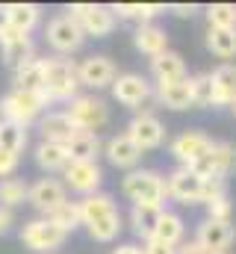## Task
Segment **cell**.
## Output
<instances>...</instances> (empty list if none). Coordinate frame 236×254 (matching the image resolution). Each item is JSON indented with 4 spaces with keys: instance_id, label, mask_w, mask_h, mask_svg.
<instances>
[{
    "instance_id": "1",
    "label": "cell",
    "mask_w": 236,
    "mask_h": 254,
    "mask_svg": "<svg viewBox=\"0 0 236 254\" xmlns=\"http://www.w3.org/2000/svg\"><path fill=\"white\" fill-rule=\"evenodd\" d=\"M80 74L77 63L65 60V57H51L45 60V95L51 98V104H71L80 95Z\"/></svg>"
},
{
    "instance_id": "2",
    "label": "cell",
    "mask_w": 236,
    "mask_h": 254,
    "mask_svg": "<svg viewBox=\"0 0 236 254\" xmlns=\"http://www.w3.org/2000/svg\"><path fill=\"white\" fill-rule=\"evenodd\" d=\"M51 107V98L42 92V95H30V92H21V89H12L0 98V122H12V125L30 127L36 125L45 110Z\"/></svg>"
},
{
    "instance_id": "3",
    "label": "cell",
    "mask_w": 236,
    "mask_h": 254,
    "mask_svg": "<svg viewBox=\"0 0 236 254\" xmlns=\"http://www.w3.org/2000/svg\"><path fill=\"white\" fill-rule=\"evenodd\" d=\"M121 192L124 198H130L133 204H151V207H166V178L154 169H133L124 175L121 181Z\"/></svg>"
},
{
    "instance_id": "4",
    "label": "cell",
    "mask_w": 236,
    "mask_h": 254,
    "mask_svg": "<svg viewBox=\"0 0 236 254\" xmlns=\"http://www.w3.org/2000/svg\"><path fill=\"white\" fill-rule=\"evenodd\" d=\"M77 24L80 30L86 33V39H107L113 30H116V12L113 6H101V3H74L65 9Z\"/></svg>"
},
{
    "instance_id": "5",
    "label": "cell",
    "mask_w": 236,
    "mask_h": 254,
    "mask_svg": "<svg viewBox=\"0 0 236 254\" xmlns=\"http://www.w3.org/2000/svg\"><path fill=\"white\" fill-rule=\"evenodd\" d=\"M65 240H68V234L54 225L48 216H42V219H30V222H24V228H21V243L27 246V249H33V252L39 254H54L57 249L65 246Z\"/></svg>"
},
{
    "instance_id": "6",
    "label": "cell",
    "mask_w": 236,
    "mask_h": 254,
    "mask_svg": "<svg viewBox=\"0 0 236 254\" xmlns=\"http://www.w3.org/2000/svg\"><path fill=\"white\" fill-rule=\"evenodd\" d=\"M45 39H48V45L57 51V57H68V54H74V51L83 48L86 33L80 30V24H77L68 12H62V15H54V18L48 21Z\"/></svg>"
},
{
    "instance_id": "7",
    "label": "cell",
    "mask_w": 236,
    "mask_h": 254,
    "mask_svg": "<svg viewBox=\"0 0 236 254\" xmlns=\"http://www.w3.org/2000/svg\"><path fill=\"white\" fill-rule=\"evenodd\" d=\"M65 113L71 116V122L77 125V130H86V133H98L101 127H107V122H110L107 101H101L95 95H77L65 107Z\"/></svg>"
},
{
    "instance_id": "8",
    "label": "cell",
    "mask_w": 236,
    "mask_h": 254,
    "mask_svg": "<svg viewBox=\"0 0 236 254\" xmlns=\"http://www.w3.org/2000/svg\"><path fill=\"white\" fill-rule=\"evenodd\" d=\"M142 151H154V148H160L163 142H166V125L154 116V113H148V110H139L133 119H130V125L124 130Z\"/></svg>"
},
{
    "instance_id": "9",
    "label": "cell",
    "mask_w": 236,
    "mask_h": 254,
    "mask_svg": "<svg viewBox=\"0 0 236 254\" xmlns=\"http://www.w3.org/2000/svg\"><path fill=\"white\" fill-rule=\"evenodd\" d=\"M213 145H216V139H210L207 133H201V130H183L172 142V157L180 166H192V163L204 160L207 154H213Z\"/></svg>"
},
{
    "instance_id": "10",
    "label": "cell",
    "mask_w": 236,
    "mask_h": 254,
    "mask_svg": "<svg viewBox=\"0 0 236 254\" xmlns=\"http://www.w3.org/2000/svg\"><path fill=\"white\" fill-rule=\"evenodd\" d=\"M62 178H65L62 181L65 190L77 192L80 198L101 192V184H104V172H101L98 163H68L65 172H62Z\"/></svg>"
},
{
    "instance_id": "11",
    "label": "cell",
    "mask_w": 236,
    "mask_h": 254,
    "mask_svg": "<svg viewBox=\"0 0 236 254\" xmlns=\"http://www.w3.org/2000/svg\"><path fill=\"white\" fill-rule=\"evenodd\" d=\"M77 74H80V83L89 86V89H107V86L116 83V77H118L116 63L110 57H104V54L86 57L83 63L77 65Z\"/></svg>"
},
{
    "instance_id": "12",
    "label": "cell",
    "mask_w": 236,
    "mask_h": 254,
    "mask_svg": "<svg viewBox=\"0 0 236 254\" xmlns=\"http://www.w3.org/2000/svg\"><path fill=\"white\" fill-rule=\"evenodd\" d=\"M166 190H169V198H175L180 204H201L204 181L195 172H189L186 166H177L175 172L166 178Z\"/></svg>"
},
{
    "instance_id": "13",
    "label": "cell",
    "mask_w": 236,
    "mask_h": 254,
    "mask_svg": "<svg viewBox=\"0 0 236 254\" xmlns=\"http://www.w3.org/2000/svg\"><path fill=\"white\" fill-rule=\"evenodd\" d=\"M36 130H39L42 142H54V145H68V142L80 133L65 110H51V113H45V116L36 122Z\"/></svg>"
},
{
    "instance_id": "14",
    "label": "cell",
    "mask_w": 236,
    "mask_h": 254,
    "mask_svg": "<svg viewBox=\"0 0 236 254\" xmlns=\"http://www.w3.org/2000/svg\"><path fill=\"white\" fill-rule=\"evenodd\" d=\"M113 98H116L118 104L130 107V110H139L151 98V83L142 74H133V71L118 74L116 83H113Z\"/></svg>"
},
{
    "instance_id": "15",
    "label": "cell",
    "mask_w": 236,
    "mask_h": 254,
    "mask_svg": "<svg viewBox=\"0 0 236 254\" xmlns=\"http://www.w3.org/2000/svg\"><path fill=\"white\" fill-rule=\"evenodd\" d=\"M65 201H68V190L57 178H42V181L30 184V204L42 216H51L59 204H65Z\"/></svg>"
},
{
    "instance_id": "16",
    "label": "cell",
    "mask_w": 236,
    "mask_h": 254,
    "mask_svg": "<svg viewBox=\"0 0 236 254\" xmlns=\"http://www.w3.org/2000/svg\"><path fill=\"white\" fill-rule=\"evenodd\" d=\"M0 57H3V63L9 65L12 71L21 68L24 63L36 60V54H33V39H30L27 33L12 30V27L3 30V33H0Z\"/></svg>"
},
{
    "instance_id": "17",
    "label": "cell",
    "mask_w": 236,
    "mask_h": 254,
    "mask_svg": "<svg viewBox=\"0 0 236 254\" xmlns=\"http://www.w3.org/2000/svg\"><path fill=\"white\" fill-rule=\"evenodd\" d=\"M104 154H107V160H110L116 169H127V172L139 169V163H142V148H139L127 133L110 136L107 145H104Z\"/></svg>"
},
{
    "instance_id": "18",
    "label": "cell",
    "mask_w": 236,
    "mask_h": 254,
    "mask_svg": "<svg viewBox=\"0 0 236 254\" xmlns=\"http://www.w3.org/2000/svg\"><path fill=\"white\" fill-rule=\"evenodd\" d=\"M195 240L213 254H225V249H231V243L236 240V231L231 222H216V219H204L198 225Z\"/></svg>"
},
{
    "instance_id": "19",
    "label": "cell",
    "mask_w": 236,
    "mask_h": 254,
    "mask_svg": "<svg viewBox=\"0 0 236 254\" xmlns=\"http://www.w3.org/2000/svg\"><path fill=\"white\" fill-rule=\"evenodd\" d=\"M157 101L166 110H175V113L192 110L195 101H192V83H189V77L177 80V83H157Z\"/></svg>"
},
{
    "instance_id": "20",
    "label": "cell",
    "mask_w": 236,
    "mask_h": 254,
    "mask_svg": "<svg viewBox=\"0 0 236 254\" xmlns=\"http://www.w3.org/2000/svg\"><path fill=\"white\" fill-rule=\"evenodd\" d=\"M133 45H136L139 54H145V57L154 60V57H160V54L169 51V33L163 27H157V24H142L133 33Z\"/></svg>"
},
{
    "instance_id": "21",
    "label": "cell",
    "mask_w": 236,
    "mask_h": 254,
    "mask_svg": "<svg viewBox=\"0 0 236 254\" xmlns=\"http://www.w3.org/2000/svg\"><path fill=\"white\" fill-rule=\"evenodd\" d=\"M213 89H216V107H234L236 104V65L222 63L210 71Z\"/></svg>"
},
{
    "instance_id": "22",
    "label": "cell",
    "mask_w": 236,
    "mask_h": 254,
    "mask_svg": "<svg viewBox=\"0 0 236 254\" xmlns=\"http://www.w3.org/2000/svg\"><path fill=\"white\" fill-rule=\"evenodd\" d=\"M151 74L157 83H177V80H186V63L180 54L166 51V54L151 60Z\"/></svg>"
},
{
    "instance_id": "23",
    "label": "cell",
    "mask_w": 236,
    "mask_h": 254,
    "mask_svg": "<svg viewBox=\"0 0 236 254\" xmlns=\"http://www.w3.org/2000/svg\"><path fill=\"white\" fill-rule=\"evenodd\" d=\"M101 148H104V145H101V136H98V133H86V130H80V133L65 145L71 163H98Z\"/></svg>"
},
{
    "instance_id": "24",
    "label": "cell",
    "mask_w": 236,
    "mask_h": 254,
    "mask_svg": "<svg viewBox=\"0 0 236 254\" xmlns=\"http://www.w3.org/2000/svg\"><path fill=\"white\" fill-rule=\"evenodd\" d=\"M15 89L21 92H30V95H42L45 92V60H30L21 68H15V77H12Z\"/></svg>"
},
{
    "instance_id": "25",
    "label": "cell",
    "mask_w": 236,
    "mask_h": 254,
    "mask_svg": "<svg viewBox=\"0 0 236 254\" xmlns=\"http://www.w3.org/2000/svg\"><path fill=\"white\" fill-rule=\"evenodd\" d=\"M77 204H80V216H83V225H86V228H89L92 222H98V219H104V216H110V213H116L118 210L110 192L86 195V198H80Z\"/></svg>"
},
{
    "instance_id": "26",
    "label": "cell",
    "mask_w": 236,
    "mask_h": 254,
    "mask_svg": "<svg viewBox=\"0 0 236 254\" xmlns=\"http://www.w3.org/2000/svg\"><path fill=\"white\" fill-rule=\"evenodd\" d=\"M6 18H9L12 30L30 36V30L42 21V9L36 3H6Z\"/></svg>"
},
{
    "instance_id": "27",
    "label": "cell",
    "mask_w": 236,
    "mask_h": 254,
    "mask_svg": "<svg viewBox=\"0 0 236 254\" xmlns=\"http://www.w3.org/2000/svg\"><path fill=\"white\" fill-rule=\"evenodd\" d=\"M163 210H166V207L133 204V207H130V225H133V231H136L142 240H151V237H154V228H157V222H160V216H163Z\"/></svg>"
},
{
    "instance_id": "28",
    "label": "cell",
    "mask_w": 236,
    "mask_h": 254,
    "mask_svg": "<svg viewBox=\"0 0 236 254\" xmlns=\"http://www.w3.org/2000/svg\"><path fill=\"white\" fill-rule=\"evenodd\" d=\"M183 234H186L183 219H180L177 213H172V210H163V216H160V222H157V228H154V237H151V240L166 243V246L177 249V246L183 243Z\"/></svg>"
},
{
    "instance_id": "29",
    "label": "cell",
    "mask_w": 236,
    "mask_h": 254,
    "mask_svg": "<svg viewBox=\"0 0 236 254\" xmlns=\"http://www.w3.org/2000/svg\"><path fill=\"white\" fill-rule=\"evenodd\" d=\"M71 160H68V151H65V145H54V142H39L36 145V166L42 169V172H65V166H68Z\"/></svg>"
},
{
    "instance_id": "30",
    "label": "cell",
    "mask_w": 236,
    "mask_h": 254,
    "mask_svg": "<svg viewBox=\"0 0 236 254\" xmlns=\"http://www.w3.org/2000/svg\"><path fill=\"white\" fill-rule=\"evenodd\" d=\"M21 204H30V184L24 178H6L0 181V207H21Z\"/></svg>"
},
{
    "instance_id": "31",
    "label": "cell",
    "mask_w": 236,
    "mask_h": 254,
    "mask_svg": "<svg viewBox=\"0 0 236 254\" xmlns=\"http://www.w3.org/2000/svg\"><path fill=\"white\" fill-rule=\"evenodd\" d=\"M207 51L219 60L236 57V30H207Z\"/></svg>"
},
{
    "instance_id": "32",
    "label": "cell",
    "mask_w": 236,
    "mask_h": 254,
    "mask_svg": "<svg viewBox=\"0 0 236 254\" xmlns=\"http://www.w3.org/2000/svg\"><path fill=\"white\" fill-rule=\"evenodd\" d=\"M113 12H116L118 18L139 21V27H142V24H151V18H154V15L166 12V6H163V3H116V6H113Z\"/></svg>"
},
{
    "instance_id": "33",
    "label": "cell",
    "mask_w": 236,
    "mask_h": 254,
    "mask_svg": "<svg viewBox=\"0 0 236 254\" xmlns=\"http://www.w3.org/2000/svg\"><path fill=\"white\" fill-rule=\"evenodd\" d=\"M121 213H110V216H104V219H98V222H92L89 225V237L95 240V243H113L118 234H121Z\"/></svg>"
},
{
    "instance_id": "34",
    "label": "cell",
    "mask_w": 236,
    "mask_h": 254,
    "mask_svg": "<svg viewBox=\"0 0 236 254\" xmlns=\"http://www.w3.org/2000/svg\"><path fill=\"white\" fill-rule=\"evenodd\" d=\"M48 219H51L54 225H59L65 234H71V231H77V228L83 225V216H80V204H77V201H65V204H59Z\"/></svg>"
},
{
    "instance_id": "35",
    "label": "cell",
    "mask_w": 236,
    "mask_h": 254,
    "mask_svg": "<svg viewBox=\"0 0 236 254\" xmlns=\"http://www.w3.org/2000/svg\"><path fill=\"white\" fill-rule=\"evenodd\" d=\"M0 148L21 157V151L27 148V127L12 125V122H0Z\"/></svg>"
},
{
    "instance_id": "36",
    "label": "cell",
    "mask_w": 236,
    "mask_h": 254,
    "mask_svg": "<svg viewBox=\"0 0 236 254\" xmlns=\"http://www.w3.org/2000/svg\"><path fill=\"white\" fill-rule=\"evenodd\" d=\"M207 21L213 30H236V6L234 3H210Z\"/></svg>"
},
{
    "instance_id": "37",
    "label": "cell",
    "mask_w": 236,
    "mask_h": 254,
    "mask_svg": "<svg viewBox=\"0 0 236 254\" xmlns=\"http://www.w3.org/2000/svg\"><path fill=\"white\" fill-rule=\"evenodd\" d=\"M213 163H216V172L222 178L234 175L236 172V145L234 142H216L213 145Z\"/></svg>"
},
{
    "instance_id": "38",
    "label": "cell",
    "mask_w": 236,
    "mask_h": 254,
    "mask_svg": "<svg viewBox=\"0 0 236 254\" xmlns=\"http://www.w3.org/2000/svg\"><path fill=\"white\" fill-rule=\"evenodd\" d=\"M189 83H192L195 107H216V89H213L210 74H195V77H189Z\"/></svg>"
},
{
    "instance_id": "39",
    "label": "cell",
    "mask_w": 236,
    "mask_h": 254,
    "mask_svg": "<svg viewBox=\"0 0 236 254\" xmlns=\"http://www.w3.org/2000/svg\"><path fill=\"white\" fill-rule=\"evenodd\" d=\"M231 213H234V207H231L228 195H222V198H216V201H210V204H207V219H216V222H231Z\"/></svg>"
},
{
    "instance_id": "40",
    "label": "cell",
    "mask_w": 236,
    "mask_h": 254,
    "mask_svg": "<svg viewBox=\"0 0 236 254\" xmlns=\"http://www.w3.org/2000/svg\"><path fill=\"white\" fill-rule=\"evenodd\" d=\"M18 163H21V157L18 154H12V151H3L0 148V178L6 181V178H12L15 172H18Z\"/></svg>"
},
{
    "instance_id": "41",
    "label": "cell",
    "mask_w": 236,
    "mask_h": 254,
    "mask_svg": "<svg viewBox=\"0 0 236 254\" xmlns=\"http://www.w3.org/2000/svg\"><path fill=\"white\" fill-rule=\"evenodd\" d=\"M142 254H177V249L166 246V243H157V240H145Z\"/></svg>"
},
{
    "instance_id": "42",
    "label": "cell",
    "mask_w": 236,
    "mask_h": 254,
    "mask_svg": "<svg viewBox=\"0 0 236 254\" xmlns=\"http://www.w3.org/2000/svg\"><path fill=\"white\" fill-rule=\"evenodd\" d=\"M169 12L177 15V18H192V15L198 12V6H195V3H172V6H169Z\"/></svg>"
},
{
    "instance_id": "43",
    "label": "cell",
    "mask_w": 236,
    "mask_h": 254,
    "mask_svg": "<svg viewBox=\"0 0 236 254\" xmlns=\"http://www.w3.org/2000/svg\"><path fill=\"white\" fill-rule=\"evenodd\" d=\"M12 225H15V210L0 207V237H3V234H9V231H12Z\"/></svg>"
},
{
    "instance_id": "44",
    "label": "cell",
    "mask_w": 236,
    "mask_h": 254,
    "mask_svg": "<svg viewBox=\"0 0 236 254\" xmlns=\"http://www.w3.org/2000/svg\"><path fill=\"white\" fill-rule=\"evenodd\" d=\"M177 254H213V252H207L198 240H192V243H180L177 246Z\"/></svg>"
},
{
    "instance_id": "45",
    "label": "cell",
    "mask_w": 236,
    "mask_h": 254,
    "mask_svg": "<svg viewBox=\"0 0 236 254\" xmlns=\"http://www.w3.org/2000/svg\"><path fill=\"white\" fill-rule=\"evenodd\" d=\"M113 254H142V249H139V246H133V243H124V246L113 249Z\"/></svg>"
},
{
    "instance_id": "46",
    "label": "cell",
    "mask_w": 236,
    "mask_h": 254,
    "mask_svg": "<svg viewBox=\"0 0 236 254\" xmlns=\"http://www.w3.org/2000/svg\"><path fill=\"white\" fill-rule=\"evenodd\" d=\"M9 30V18H6V6H0V33Z\"/></svg>"
},
{
    "instance_id": "47",
    "label": "cell",
    "mask_w": 236,
    "mask_h": 254,
    "mask_svg": "<svg viewBox=\"0 0 236 254\" xmlns=\"http://www.w3.org/2000/svg\"><path fill=\"white\" fill-rule=\"evenodd\" d=\"M234 113H236V104H234Z\"/></svg>"
},
{
    "instance_id": "48",
    "label": "cell",
    "mask_w": 236,
    "mask_h": 254,
    "mask_svg": "<svg viewBox=\"0 0 236 254\" xmlns=\"http://www.w3.org/2000/svg\"><path fill=\"white\" fill-rule=\"evenodd\" d=\"M225 254H228V252H225Z\"/></svg>"
}]
</instances>
